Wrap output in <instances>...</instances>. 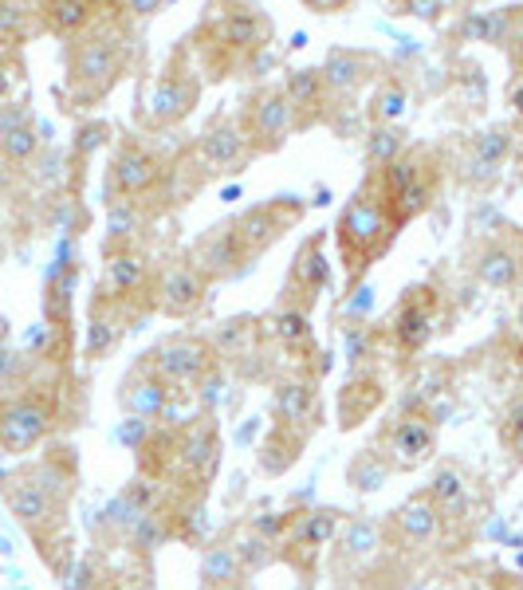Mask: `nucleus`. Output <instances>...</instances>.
<instances>
[{"label": "nucleus", "instance_id": "obj_1", "mask_svg": "<svg viewBox=\"0 0 523 590\" xmlns=\"http://www.w3.org/2000/svg\"><path fill=\"white\" fill-rule=\"evenodd\" d=\"M0 497L16 524L36 539L43 560H52V548L67 551V504L75 497L72 456H48L40 465L16 468L0 480Z\"/></svg>", "mask_w": 523, "mask_h": 590}, {"label": "nucleus", "instance_id": "obj_2", "mask_svg": "<svg viewBox=\"0 0 523 590\" xmlns=\"http://www.w3.org/2000/svg\"><path fill=\"white\" fill-rule=\"evenodd\" d=\"M138 55V36L119 16H103L63 48V95L67 103L87 111L99 106L123 84Z\"/></svg>", "mask_w": 523, "mask_h": 590}, {"label": "nucleus", "instance_id": "obj_3", "mask_svg": "<svg viewBox=\"0 0 523 590\" xmlns=\"http://www.w3.org/2000/svg\"><path fill=\"white\" fill-rule=\"evenodd\" d=\"M401 237V228L394 225L386 197H382L378 174L366 170V177L359 181V189L343 201L339 221H335V249H339L343 264V291H359L366 272L378 260L390 256L394 240Z\"/></svg>", "mask_w": 523, "mask_h": 590}, {"label": "nucleus", "instance_id": "obj_4", "mask_svg": "<svg viewBox=\"0 0 523 590\" xmlns=\"http://www.w3.org/2000/svg\"><path fill=\"white\" fill-rule=\"evenodd\" d=\"M272 40H276V24L252 0H236V4H221L213 21L197 28L189 52L201 60V79H225L236 67L264 55Z\"/></svg>", "mask_w": 523, "mask_h": 590}, {"label": "nucleus", "instance_id": "obj_5", "mask_svg": "<svg viewBox=\"0 0 523 590\" xmlns=\"http://www.w3.org/2000/svg\"><path fill=\"white\" fill-rule=\"evenodd\" d=\"M378 174L382 197H386V209H390L394 225L406 233L418 217H425L441 193V177L445 162L437 150L429 146H406L390 166L374 170Z\"/></svg>", "mask_w": 523, "mask_h": 590}, {"label": "nucleus", "instance_id": "obj_6", "mask_svg": "<svg viewBox=\"0 0 523 590\" xmlns=\"http://www.w3.org/2000/svg\"><path fill=\"white\" fill-rule=\"evenodd\" d=\"M201 91H206V79H201V67H194V52L182 48V52L170 55L162 72H158L154 87L142 99V111H138V123L146 130H174L182 126L189 114L201 106Z\"/></svg>", "mask_w": 523, "mask_h": 590}, {"label": "nucleus", "instance_id": "obj_7", "mask_svg": "<svg viewBox=\"0 0 523 590\" xmlns=\"http://www.w3.org/2000/svg\"><path fill=\"white\" fill-rule=\"evenodd\" d=\"M60 425V393L55 386H24L0 398V449L24 456L40 449Z\"/></svg>", "mask_w": 523, "mask_h": 590}, {"label": "nucleus", "instance_id": "obj_8", "mask_svg": "<svg viewBox=\"0 0 523 590\" xmlns=\"http://www.w3.org/2000/svg\"><path fill=\"white\" fill-rule=\"evenodd\" d=\"M170 193V166L138 138H123L107 166V201H134L146 213Z\"/></svg>", "mask_w": 523, "mask_h": 590}, {"label": "nucleus", "instance_id": "obj_9", "mask_svg": "<svg viewBox=\"0 0 523 590\" xmlns=\"http://www.w3.org/2000/svg\"><path fill=\"white\" fill-rule=\"evenodd\" d=\"M437 323H441V291L433 284H413L401 291V300L386 315L382 339L398 354H421L437 335Z\"/></svg>", "mask_w": 523, "mask_h": 590}, {"label": "nucleus", "instance_id": "obj_10", "mask_svg": "<svg viewBox=\"0 0 523 590\" xmlns=\"http://www.w3.org/2000/svg\"><path fill=\"white\" fill-rule=\"evenodd\" d=\"M154 276L158 268L150 264L142 249H119L103 256V276H99V288L95 296L119 303L138 319L142 311H154Z\"/></svg>", "mask_w": 523, "mask_h": 590}, {"label": "nucleus", "instance_id": "obj_11", "mask_svg": "<svg viewBox=\"0 0 523 590\" xmlns=\"http://www.w3.org/2000/svg\"><path fill=\"white\" fill-rule=\"evenodd\" d=\"M374 449L390 461L394 473H418L437 453V422L429 410H401L378 429Z\"/></svg>", "mask_w": 523, "mask_h": 590}, {"label": "nucleus", "instance_id": "obj_12", "mask_svg": "<svg viewBox=\"0 0 523 590\" xmlns=\"http://www.w3.org/2000/svg\"><path fill=\"white\" fill-rule=\"evenodd\" d=\"M150 371L170 382L174 390H194V386H206V378L216 371V354L209 347L206 335H170L154 347V351L142 359Z\"/></svg>", "mask_w": 523, "mask_h": 590}, {"label": "nucleus", "instance_id": "obj_13", "mask_svg": "<svg viewBox=\"0 0 523 590\" xmlns=\"http://www.w3.org/2000/svg\"><path fill=\"white\" fill-rule=\"evenodd\" d=\"M240 126H245L248 146L257 150V158L264 154H279L288 138L296 135V114H291V103L284 87H257L248 95V103L240 106Z\"/></svg>", "mask_w": 523, "mask_h": 590}, {"label": "nucleus", "instance_id": "obj_14", "mask_svg": "<svg viewBox=\"0 0 523 590\" xmlns=\"http://www.w3.org/2000/svg\"><path fill=\"white\" fill-rule=\"evenodd\" d=\"M194 158H197V170H201V177H209V181H213V177L245 174V170L252 166L257 150L248 146L245 126H240V118H236V114H216L213 123L197 135Z\"/></svg>", "mask_w": 523, "mask_h": 590}, {"label": "nucleus", "instance_id": "obj_15", "mask_svg": "<svg viewBox=\"0 0 523 590\" xmlns=\"http://www.w3.org/2000/svg\"><path fill=\"white\" fill-rule=\"evenodd\" d=\"M216 465H221V425L213 414H197L194 422H185L177 429V468H174V485L182 480L189 492H206L209 480L216 477Z\"/></svg>", "mask_w": 523, "mask_h": 590}, {"label": "nucleus", "instance_id": "obj_16", "mask_svg": "<svg viewBox=\"0 0 523 590\" xmlns=\"http://www.w3.org/2000/svg\"><path fill=\"white\" fill-rule=\"evenodd\" d=\"M303 213H308V205H303L299 197H267L260 205H248L245 213H236L233 225L236 233H240V244H245V252L252 256V264H257L267 249H276L279 240L303 221Z\"/></svg>", "mask_w": 523, "mask_h": 590}, {"label": "nucleus", "instance_id": "obj_17", "mask_svg": "<svg viewBox=\"0 0 523 590\" xmlns=\"http://www.w3.org/2000/svg\"><path fill=\"white\" fill-rule=\"evenodd\" d=\"M209 288H213V284H209L206 272L189 260V252L165 260L154 276V311H162L165 319H194V315L206 311Z\"/></svg>", "mask_w": 523, "mask_h": 590}, {"label": "nucleus", "instance_id": "obj_18", "mask_svg": "<svg viewBox=\"0 0 523 590\" xmlns=\"http://www.w3.org/2000/svg\"><path fill=\"white\" fill-rule=\"evenodd\" d=\"M327 284H331L327 233H311L288 264V276H284V288H279V307H296L311 315V307L327 291Z\"/></svg>", "mask_w": 523, "mask_h": 590}, {"label": "nucleus", "instance_id": "obj_19", "mask_svg": "<svg viewBox=\"0 0 523 590\" xmlns=\"http://www.w3.org/2000/svg\"><path fill=\"white\" fill-rule=\"evenodd\" d=\"M445 528H449V524H445L441 507L433 504L425 492L410 497L386 524H382V531H386V548L401 551V555H425V551H433L445 539Z\"/></svg>", "mask_w": 523, "mask_h": 590}, {"label": "nucleus", "instance_id": "obj_20", "mask_svg": "<svg viewBox=\"0 0 523 590\" xmlns=\"http://www.w3.org/2000/svg\"><path fill=\"white\" fill-rule=\"evenodd\" d=\"M189 260L206 272L209 284L233 280V276H240V272L252 264V256H248L245 244H240V233H236L233 217L209 225L206 233L189 244Z\"/></svg>", "mask_w": 523, "mask_h": 590}, {"label": "nucleus", "instance_id": "obj_21", "mask_svg": "<svg viewBox=\"0 0 523 590\" xmlns=\"http://www.w3.org/2000/svg\"><path fill=\"white\" fill-rule=\"evenodd\" d=\"M323 79L331 87V99L335 103H350L354 95H362L366 87H374L382 75H390L386 60L378 52H362V48H331L327 60H323Z\"/></svg>", "mask_w": 523, "mask_h": 590}, {"label": "nucleus", "instance_id": "obj_22", "mask_svg": "<svg viewBox=\"0 0 523 590\" xmlns=\"http://www.w3.org/2000/svg\"><path fill=\"white\" fill-rule=\"evenodd\" d=\"M272 417H276L272 425L311 441V434L323 425V393H319L315 378H308V374L279 378L276 393H272Z\"/></svg>", "mask_w": 523, "mask_h": 590}, {"label": "nucleus", "instance_id": "obj_23", "mask_svg": "<svg viewBox=\"0 0 523 590\" xmlns=\"http://www.w3.org/2000/svg\"><path fill=\"white\" fill-rule=\"evenodd\" d=\"M472 272L484 288L493 291H515L523 284V237L515 228H500L484 240L476 256H472Z\"/></svg>", "mask_w": 523, "mask_h": 590}, {"label": "nucleus", "instance_id": "obj_24", "mask_svg": "<svg viewBox=\"0 0 523 590\" xmlns=\"http://www.w3.org/2000/svg\"><path fill=\"white\" fill-rule=\"evenodd\" d=\"M174 386L162 382L154 371L146 363H138L130 374L123 378V390H119V405H123V414L134 417V422L142 425H154L165 422L170 414V405H174Z\"/></svg>", "mask_w": 523, "mask_h": 590}, {"label": "nucleus", "instance_id": "obj_25", "mask_svg": "<svg viewBox=\"0 0 523 590\" xmlns=\"http://www.w3.org/2000/svg\"><path fill=\"white\" fill-rule=\"evenodd\" d=\"M515 154V126H488L469 142V162H464V186L488 189L500 177V170Z\"/></svg>", "mask_w": 523, "mask_h": 590}, {"label": "nucleus", "instance_id": "obj_26", "mask_svg": "<svg viewBox=\"0 0 523 590\" xmlns=\"http://www.w3.org/2000/svg\"><path fill=\"white\" fill-rule=\"evenodd\" d=\"M284 95H288L291 114H296V130H311L319 123H331V114H335V99H331V87L319 67L291 72L284 79Z\"/></svg>", "mask_w": 523, "mask_h": 590}, {"label": "nucleus", "instance_id": "obj_27", "mask_svg": "<svg viewBox=\"0 0 523 590\" xmlns=\"http://www.w3.org/2000/svg\"><path fill=\"white\" fill-rule=\"evenodd\" d=\"M386 402V382L374 371H354L343 382L339 398H335V414H339V429H359L366 417H374Z\"/></svg>", "mask_w": 523, "mask_h": 590}, {"label": "nucleus", "instance_id": "obj_28", "mask_svg": "<svg viewBox=\"0 0 523 590\" xmlns=\"http://www.w3.org/2000/svg\"><path fill=\"white\" fill-rule=\"evenodd\" d=\"M43 32L55 40H75L79 32H87L95 21L111 16V0H40Z\"/></svg>", "mask_w": 523, "mask_h": 590}, {"label": "nucleus", "instance_id": "obj_29", "mask_svg": "<svg viewBox=\"0 0 523 590\" xmlns=\"http://www.w3.org/2000/svg\"><path fill=\"white\" fill-rule=\"evenodd\" d=\"M206 339H209V347H213L216 363L240 366V363H248V359H257L260 339H264V319H252V315H236V319L216 323Z\"/></svg>", "mask_w": 523, "mask_h": 590}, {"label": "nucleus", "instance_id": "obj_30", "mask_svg": "<svg viewBox=\"0 0 523 590\" xmlns=\"http://www.w3.org/2000/svg\"><path fill=\"white\" fill-rule=\"evenodd\" d=\"M134 315L126 307L103 300V296H91V307H87V342H83L87 359H91V363H103L107 354L123 342L126 323Z\"/></svg>", "mask_w": 523, "mask_h": 590}, {"label": "nucleus", "instance_id": "obj_31", "mask_svg": "<svg viewBox=\"0 0 523 590\" xmlns=\"http://www.w3.org/2000/svg\"><path fill=\"white\" fill-rule=\"evenodd\" d=\"M264 335L276 342L279 351L299 359V363H311L319 354V342H315V327H311V315L308 311H296V307H279L264 319Z\"/></svg>", "mask_w": 523, "mask_h": 590}, {"label": "nucleus", "instance_id": "obj_32", "mask_svg": "<svg viewBox=\"0 0 523 590\" xmlns=\"http://www.w3.org/2000/svg\"><path fill=\"white\" fill-rule=\"evenodd\" d=\"M177 429L182 425H170V422H154L146 425V437L142 445H138V473L150 480H174V468H177Z\"/></svg>", "mask_w": 523, "mask_h": 590}, {"label": "nucleus", "instance_id": "obj_33", "mask_svg": "<svg viewBox=\"0 0 523 590\" xmlns=\"http://www.w3.org/2000/svg\"><path fill=\"white\" fill-rule=\"evenodd\" d=\"M343 519H347V516H343L339 507H311V512H299L296 528H291V536H288V543H284V548L303 551V555H308V563H311L319 551L335 543V536H339V528H343Z\"/></svg>", "mask_w": 523, "mask_h": 590}, {"label": "nucleus", "instance_id": "obj_34", "mask_svg": "<svg viewBox=\"0 0 523 590\" xmlns=\"http://www.w3.org/2000/svg\"><path fill=\"white\" fill-rule=\"evenodd\" d=\"M378 548H386V531H382L378 519L370 516H354V519H343L339 536H335V555L350 567H362L378 555Z\"/></svg>", "mask_w": 523, "mask_h": 590}, {"label": "nucleus", "instance_id": "obj_35", "mask_svg": "<svg viewBox=\"0 0 523 590\" xmlns=\"http://www.w3.org/2000/svg\"><path fill=\"white\" fill-rule=\"evenodd\" d=\"M43 32L40 0H0V48L16 52Z\"/></svg>", "mask_w": 523, "mask_h": 590}, {"label": "nucleus", "instance_id": "obj_36", "mask_svg": "<svg viewBox=\"0 0 523 590\" xmlns=\"http://www.w3.org/2000/svg\"><path fill=\"white\" fill-rule=\"evenodd\" d=\"M75 280H79V264L75 260H60V268H52L48 276V288H43V315L55 331H67L72 327V311H75Z\"/></svg>", "mask_w": 523, "mask_h": 590}, {"label": "nucleus", "instance_id": "obj_37", "mask_svg": "<svg viewBox=\"0 0 523 590\" xmlns=\"http://www.w3.org/2000/svg\"><path fill=\"white\" fill-rule=\"evenodd\" d=\"M410 111V87L398 75H382L378 84L370 87L366 99V126H401Z\"/></svg>", "mask_w": 523, "mask_h": 590}, {"label": "nucleus", "instance_id": "obj_38", "mask_svg": "<svg viewBox=\"0 0 523 590\" xmlns=\"http://www.w3.org/2000/svg\"><path fill=\"white\" fill-rule=\"evenodd\" d=\"M425 497L441 507L445 524H457V519L469 516V477H464L457 465L437 468L433 480H429V488H425Z\"/></svg>", "mask_w": 523, "mask_h": 590}, {"label": "nucleus", "instance_id": "obj_39", "mask_svg": "<svg viewBox=\"0 0 523 590\" xmlns=\"http://www.w3.org/2000/svg\"><path fill=\"white\" fill-rule=\"evenodd\" d=\"M146 221H150V213H146L142 205H134V201H107L103 256L119 249H138V233L146 228Z\"/></svg>", "mask_w": 523, "mask_h": 590}, {"label": "nucleus", "instance_id": "obj_40", "mask_svg": "<svg viewBox=\"0 0 523 590\" xmlns=\"http://www.w3.org/2000/svg\"><path fill=\"white\" fill-rule=\"evenodd\" d=\"M303 449H308V437L299 434H288V429H279V425H272L264 437V445H260V468H264L267 477H284L288 468H296V461L303 456Z\"/></svg>", "mask_w": 523, "mask_h": 590}, {"label": "nucleus", "instance_id": "obj_41", "mask_svg": "<svg viewBox=\"0 0 523 590\" xmlns=\"http://www.w3.org/2000/svg\"><path fill=\"white\" fill-rule=\"evenodd\" d=\"M248 575L240 570V563H236L233 548L228 543H213V548H206V555H201V587L206 590H240V582H245Z\"/></svg>", "mask_w": 523, "mask_h": 590}, {"label": "nucleus", "instance_id": "obj_42", "mask_svg": "<svg viewBox=\"0 0 523 590\" xmlns=\"http://www.w3.org/2000/svg\"><path fill=\"white\" fill-rule=\"evenodd\" d=\"M394 477L390 461L378 453V449H359V453L350 456L347 465V485L354 488V492H378L386 480Z\"/></svg>", "mask_w": 523, "mask_h": 590}, {"label": "nucleus", "instance_id": "obj_43", "mask_svg": "<svg viewBox=\"0 0 523 590\" xmlns=\"http://www.w3.org/2000/svg\"><path fill=\"white\" fill-rule=\"evenodd\" d=\"M228 548H233L236 563H240V570H245V575H260V570L272 567V563L279 560V548H276V543H267V539L257 536L252 528L236 531Z\"/></svg>", "mask_w": 523, "mask_h": 590}, {"label": "nucleus", "instance_id": "obj_44", "mask_svg": "<svg viewBox=\"0 0 523 590\" xmlns=\"http://www.w3.org/2000/svg\"><path fill=\"white\" fill-rule=\"evenodd\" d=\"M406 146L410 142H406V130H401V126H370L366 130V170L390 166Z\"/></svg>", "mask_w": 523, "mask_h": 590}, {"label": "nucleus", "instance_id": "obj_45", "mask_svg": "<svg viewBox=\"0 0 523 590\" xmlns=\"http://www.w3.org/2000/svg\"><path fill=\"white\" fill-rule=\"evenodd\" d=\"M36 154H40V130L32 126V118L0 135V162H9V166H24V162H32Z\"/></svg>", "mask_w": 523, "mask_h": 590}, {"label": "nucleus", "instance_id": "obj_46", "mask_svg": "<svg viewBox=\"0 0 523 590\" xmlns=\"http://www.w3.org/2000/svg\"><path fill=\"white\" fill-rule=\"evenodd\" d=\"M296 516L299 512H260V516L248 519V528L257 531V536H264L267 543L284 548L288 536H291V528H296Z\"/></svg>", "mask_w": 523, "mask_h": 590}, {"label": "nucleus", "instance_id": "obj_47", "mask_svg": "<svg viewBox=\"0 0 523 590\" xmlns=\"http://www.w3.org/2000/svg\"><path fill=\"white\" fill-rule=\"evenodd\" d=\"M382 342V331H370L366 323H350L347 327V359L354 371H362V363H370L374 359V351H378Z\"/></svg>", "mask_w": 523, "mask_h": 590}, {"label": "nucleus", "instance_id": "obj_48", "mask_svg": "<svg viewBox=\"0 0 523 590\" xmlns=\"http://www.w3.org/2000/svg\"><path fill=\"white\" fill-rule=\"evenodd\" d=\"M165 4H170V0H111V16H119L123 24L138 28V24L154 21Z\"/></svg>", "mask_w": 523, "mask_h": 590}, {"label": "nucleus", "instance_id": "obj_49", "mask_svg": "<svg viewBox=\"0 0 523 590\" xmlns=\"http://www.w3.org/2000/svg\"><path fill=\"white\" fill-rule=\"evenodd\" d=\"M500 441H503V449L515 456V461H523V398H515V402L503 410Z\"/></svg>", "mask_w": 523, "mask_h": 590}, {"label": "nucleus", "instance_id": "obj_50", "mask_svg": "<svg viewBox=\"0 0 523 590\" xmlns=\"http://www.w3.org/2000/svg\"><path fill=\"white\" fill-rule=\"evenodd\" d=\"M390 9L398 16H413V21H425V24H437L449 9V0H390Z\"/></svg>", "mask_w": 523, "mask_h": 590}, {"label": "nucleus", "instance_id": "obj_51", "mask_svg": "<svg viewBox=\"0 0 523 590\" xmlns=\"http://www.w3.org/2000/svg\"><path fill=\"white\" fill-rule=\"evenodd\" d=\"M508 12V32H503V52L512 60L515 75H523V4L520 9H503Z\"/></svg>", "mask_w": 523, "mask_h": 590}, {"label": "nucleus", "instance_id": "obj_52", "mask_svg": "<svg viewBox=\"0 0 523 590\" xmlns=\"http://www.w3.org/2000/svg\"><path fill=\"white\" fill-rule=\"evenodd\" d=\"M21 79H24V63L16 60L12 52H0V106L9 103Z\"/></svg>", "mask_w": 523, "mask_h": 590}, {"label": "nucleus", "instance_id": "obj_53", "mask_svg": "<svg viewBox=\"0 0 523 590\" xmlns=\"http://www.w3.org/2000/svg\"><path fill=\"white\" fill-rule=\"evenodd\" d=\"M503 99H508V106H512L515 123L523 126V75H512V84H508V91H503Z\"/></svg>", "mask_w": 523, "mask_h": 590}, {"label": "nucleus", "instance_id": "obj_54", "mask_svg": "<svg viewBox=\"0 0 523 590\" xmlns=\"http://www.w3.org/2000/svg\"><path fill=\"white\" fill-rule=\"evenodd\" d=\"M303 9H311V12H319V16H331V12H347L354 0H299Z\"/></svg>", "mask_w": 523, "mask_h": 590}, {"label": "nucleus", "instance_id": "obj_55", "mask_svg": "<svg viewBox=\"0 0 523 590\" xmlns=\"http://www.w3.org/2000/svg\"><path fill=\"white\" fill-rule=\"evenodd\" d=\"M520 135H523V126H520ZM515 177L523 181V138H515Z\"/></svg>", "mask_w": 523, "mask_h": 590}, {"label": "nucleus", "instance_id": "obj_56", "mask_svg": "<svg viewBox=\"0 0 523 590\" xmlns=\"http://www.w3.org/2000/svg\"><path fill=\"white\" fill-rule=\"evenodd\" d=\"M515 331H520V339H523V300H520V311H515Z\"/></svg>", "mask_w": 523, "mask_h": 590}]
</instances>
